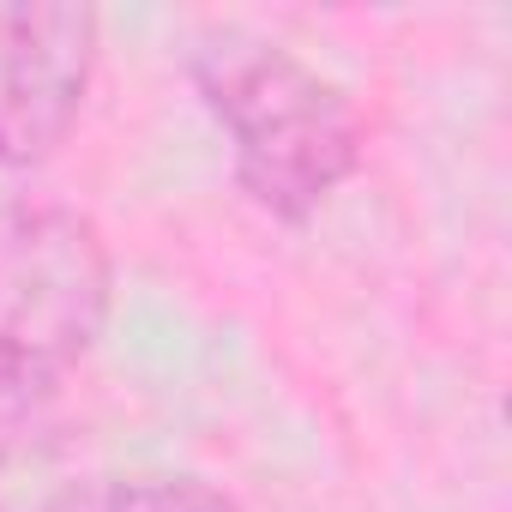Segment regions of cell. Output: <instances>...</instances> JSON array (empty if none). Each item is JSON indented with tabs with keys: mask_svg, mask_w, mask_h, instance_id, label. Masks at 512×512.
Instances as JSON below:
<instances>
[{
	"mask_svg": "<svg viewBox=\"0 0 512 512\" xmlns=\"http://www.w3.org/2000/svg\"><path fill=\"white\" fill-rule=\"evenodd\" d=\"M205 109L229 133L241 193L278 223H308L362 163L356 103L284 43L253 31H211L187 61Z\"/></svg>",
	"mask_w": 512,
	"mask_h": 512,
	"instance_id": "cell-1",
	"label": "cell"
},
{
	"mask_svg": "<svg viewBox=\"0 0 512 512\" xmlns=\"http://www.w3.org/2000/svg\"><path fill=\"white\" fill-rule=\"evenodd\" d=\"M103 19L73 0H13L0 7V163L37 169L79 127Z\"/></svg>",
	"mask_w": 512,
	"mask_h": 512,
	"instance_id": "cell-3",
	"label": "cell"
},
{
	"mask_svg": "<svg viewBox=\"0 0 512 512\" xmlns=\"http://www.w3.org/2000/svg\"><path fill=\"white\" fill-rule=\"evenodd\" d=\"M37 512H241L217 482L187 470H133V476H91L43 500Z\"/></svg>",
	"mask_w": 512,
	"mask_h": 512,
	"instance_id": "cell-4",
	"label": "cell"
},
{
	"mask_svg": "<svg viewBox=\"0 0 512 512\" xmlns=\"http://www.w3.org/2000/svg\"><path fill=\"white\" fill-rule=\"evenodd\" d=\"M61 416V380L0 356V470L31 458Z\"/></svg>",
	"mask_w": 512,
	"mask_h": 512,
	"instance_id": "cell-5",
	"label": "cell"
},
{
	"mask_svg": "<svg viewBox=\"0 0 512 512\" xmlns=\"http://www.w3.org/2000/svg\"><path fill=\"white\" fill-rule=\"evenodd\" d=\"M115 260L103 229L73 205L0 211V356L67 374L109 326Z\"/></svg>",
	"mask_w": 512,
	"mask_h": 512,
	"instance_id": "cell-2",
	"label": "cell"
}]
</instances>
